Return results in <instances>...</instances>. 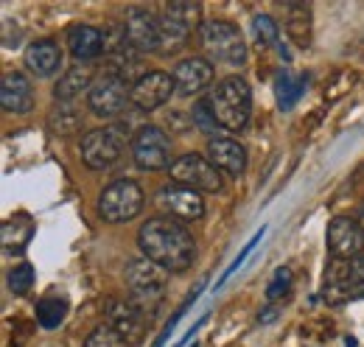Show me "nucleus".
I'll use <instances>...</instances> for the list:
<instances>
[{
    "instance_id": "obj_1",
    "label": "nucleus",
    "mask_w": 364,
    "mask_h": 347,
    "mask_svg": "<svg viewBox=\"0 0 364 347\" xmlns=\"http://www.w3.org/2000/svg\"><path fill=\"white\" fill-rule=\"evenodd\" d=\"M137 244L143 250V258L154 260L157 266H163L168 274H180L185 269H191V263L196 258V241L188 233V227L180 224L177 218L157 216L149 218L140 227Z\"/></svg>"
},
{
    "instance_id": "obj_2",
    "label": "nucleus",
    "mask_w": 364,
    "mask_h": 347,
    "mask_svg": "<svg viewBox=\"0 0 364 347\" xmlns=\"http://www.w3.org/2000/svg\"><path fill=\"white\" fill-rule=\"evenodd\" d=\"M210 112L219 121V127L228 132H241L250 124V112H252V92L250 85L241 76H228L213 87V92L208 95Z\"/></svg>"
},
{
    "instance_id": "obj_3",
    "label": "nucleus",
    "mask_w": 364,
    "mask_h": 347,
    "mask_svg": "<svg viewBox=\"0 0 364 347\" xmlns=\"http://www.w3.org/2000/svg\"><path fill=\"white\" fill-rule=\"evenodd\" d=\"M127 289H129V300L146 314L154 316V311L166 300V289H168V272L163 266H157L149 258H135L127 263Z\"/></svg>"
},
{
    "instance_id": "obj_4",
    "label": "nucleus",
    "mask_w": 364,
    "mask_h": 347,
    "mask_svg": "<svg viewBox=\"0 0 364 347\" xmlns=\"http://www.w3.org/2000/svg\"><path fill=\"white\" fill-rule=\"evenodd\" d=\"M364 297V255L350 260H331L322 277V300L345 305Z\"/></svg>"
},
{
    "instance_id": "obj_5",
    "label": "nucleus",
    "mask_w": 364,
    "mask_h": 347,
    "mask_svg": "<svg viewBox=\"0 0 364 347\" xmlns=\"http://www.w3.org/2000/svg\"><path fill=\"white\" fill-rule=\"evenodd\" d=\"M199 37H202V48L208 50V56L213 62L228 65V68H244V62H247V43H244L241 31L232 23H228V20L202 23Z\"/></svg>"
},
{
    "instance_id": "obj_6",
    "label": "nucleus",
    "mask_w": 364,
    "mask_h": 347,
    "mask_svg": "<svg viewBox=\"0 0 364 347\" xmlns=\"http://www.w3.org/2000/svg\"><path fill=\"white\" fill-rule=\"evenodd\" d=\"M146 193L135 179H115L98 196V213L107 224H127L143 213Z\"/></svg>"
},
{
    "instance_id": "obj_7",
    "label": "nucleus",
    "mask_w": 364,
    "mask_h": 347,
    "mask_svg": "<svg viewBox=\"0 0 364 347\" xmlns=\"http://www.w3.org/2000/svg\"><path fill=\"white\" fill-rule=\"evenodd\" d=\"M199 14H202V9L196 3L180 0V3L166 6V11L160 14V53L163 56H174L188 45L193 28L199 26Z\"/></svg>"
},
{
    "instance_id": "obj_8",
    "label": "nucleus",
    "mask_w": 364,
    "mask_h": 347,
    "mask_svg": "<svg viewBox=\"0 0 364 347\" xmlns=\"http://www.w3.org/2000/svg\"><path fill=\"white\" fill-rule=\"evenodd\" d=\"M127 149V132L124 127H104L92 129L82 140V163L92 171L112 169Z\"/></svg>"
},
{
    "instance_id": "obj_9",
    "label": "nucleus",
    "mask_w": 364,
    "mask_h": 347,
    "mask_svg": "<svg viewBox=\"0 0 364 347\" xmlns=\"http://www.w3.org/2000/svg\"><path fill=\"white\" fill-rule=\"evenodd\" d=\"M171 179L177 182V185H185V188H191V191H205V193H216V191H222V171L208 160V157H202V154H196V151H188V154H182L177 157L174 163H171Z\"/></svg>"
},
{
    "instance_id": "obj_10",
    "label": "nucleus",
    "mask_w": 364,
    "mask_h": 347,
    "mask_svg": "<svg viewBox=\"0 0 364 347\" xmlns=\"http://www.w3.org/2000/svg\"><path fill=\"white\" fill-rule=\"evenodd\" d=\"M132 104V87L121 82L118 76H101L98 82H92L87 92V107L92 115L104 118V121H115L127 112V107Z\"/></svg>"
},
{
    "instance_id": "obj_11",
    "label": "nucleus",
    "mask_w": 364,
    "mask_h": 347,
    "mask_svg": "<svg viewBox=\"0 0 364 347\" xmlns=\"http://www.w3.org/2000/svg\"><path fill=\"white\" fill-rule=\"evenodd\" d=\"M132 160L140 171L171 169V140L160 127H140L132 137Z\"/></svg>"
},
{
    "instance_id": "obj_12",
    "label": "nucleus",
    "mask_w": 364,
    "mask_h": 347,
    "mask_svg": "<svg viewBox=\"0 0 364 347\" xmlns=\"http://www.w3.org/2000/svg\"><path fill=\"white\" fill-rule=\"evenodd\" d=\"M121 28H124V37H127L129 48L137 53L160 50V17H154V11L132 6L127 11V20Z\"/></svg>"
},
{
    "instance_id": "obj_13",
    "label": "nucleus",
    "mask_w": 364,
    "mask_h": 347,
    "mask_svg": "<svg viewBox=\"0 0 364 347\" xmlns=\"http://www.w3.org/2000/svg\"><path fill=\"white\" fill-rule=\"evenodd\" d=\"M171 92H177L171 73H163V70L140 73L132 82V107L140 112H154L163 104H168Z\"/></svg>"
},
{
    "instance_id": "obj_14",
    "label": "nucleus",
    "mask_w": 364,
    "mask_h": 347,
    "mask_svg": "<svg viewBox=\"0 0 364 347\" xmlns=\"http://www.w3.org/2000/svg\"><path fill=\"white\" fill-rule=\"evenodd\" d=\"M157 205L168 213V218H177V221H199V218L205 216L202 193L199 191H191L185 185H177V182L160 188Z\"/></svg>"
},
{
    "instance_id": "obj_15",
    "label": "nucleus",
    "mask_w": 364,
    "mask_h": 347,
    "mask_svg": "<svg viewBox=\"0 0 364 347\" xmlns=\"http://www.w3.org/2000/svg\"><path fill=\"white\" fill-rule=\"evenodd\" d=\"M328 250L333 260L359 258L364 250V227L359 221L336 216L328 224Z\"/></svg>"
},
{
    "instance_id": "obj_16",
    "label": "nucleus",
    "mask_w": 364,
    "mask_h": 347,
    "mask_svg": "<svg viewBox=\"0 0 364 347\" xmlns=\"http://www.w3.org/2000/svg\"><path fill=\"white\" fill-rule=\"evenodd\" d=\"M107 325L115 328L132 347L140 345V339L146 336V314L129 297L107 303Z\"/></svg>"
},
{
    "instance_id": "obj_17",
    "label": "nucleus",
    "mask_w": 364,
    "mask_h": 347,
    "mask_svg": "<svg viewBox=\"0 0 364 347\" xmlns=\"http://www.w3.org/2000/svg\"><path fill=\"white\" fill-rule=\"evenodd\" d=\"M171 79H174L177 95L191 98V95H199L205 87L213 82V68L202 56H188V59H182L180 65L171 70Z\"/></svg>"
},
{
    "instance_id": "obj_18",
    "label": "nucleus",
    "mask_w": 364,
    "mask_h": 347,
    "mask_svg": "<svg viewBox=\"0 0 364 347\" xmlns=\"http://www.w3.org/2000/svg\"><path fill=\"white\" fill-rule=\"evenodd\" d=\"M0 104L6 112L11 115H26L34 110V87H31V79L26 73H6L3 82H0Z\"/></svg>"
},
{
    "instance_id": "obj_19",
    "label": "nucleus",
    "mask_w": 364,
    "mask_h": 347,
    "mask_svg": "<svg viewBox=\"0 0 364 347\" xmlns=\"http://www.w3.org/2000/svg\"><path fill=\"white\" fill-rule=\"evenodd\" d=\"M68 50L76 62H92L107 50V40L104 31L87 26V23H76L68 28Z\"/></svg>"
},
{
    "instance_id": "obj_20",
    "label": "nucleus",
    "mask_w": 364,
    "mask_h": 347,
    "mask_svg": "<svg viewBox=\"0 0 364 347\" xmlns=\"http://www.w3.org/2000/svg\"><path fill=\"white\" fill-rule=\"evenodd\" d=\"M208 160L230 176H241L247 171V149L235 137H216L208 143Z\"/></svg>"
},
{
    "instance_id": "obj_21",
    "label": "nucleus",
    "mask_w": 364,
    "mask_h": 347,
    "mask_svg": "<svg viewBox=\"0 0 364 347\" xmlns=\"http://www.w3.org/2000/svg\"><path fill=\"white\" fill-rule=\"evenodd\" d=\"M26 68L37 76V79H48L53 73H59L62 68V48L53 40H40L26 48Z\"/></svg>"
},
{
    "instance_id": "obj_22",
    "label": "nucleus",
    "mask_w": 364,
    "mask_h": 347,
    "mask_svg": "<svg viewBox=\"0 0 364 347\" xmlns=\"http://www.w3.org/2000/svg\"><path fill=\"white\" fill-rule=\"evenodd\" d=\"M92 87V73L90 68H85V65H73V68H68L62 76H59V82L53 87V98H56V104H70L76 95H82L85 90L90 92Z\"/></svg>"
},
{
    "instance_id": "obj_23",
    "label": "nucleus",
    "mask_w": 364,
    "mask_h": 347,
    "mask_svg": "<svg viewBox=\"0 0 364 347\" xmlns=\"http://www.w3.org/2000/svg\"><path fill=\"white\" fill-rule=\"evenodd\" d=\"M286 31L300 48H309L311 43V11L303 3H291L286 9Z\"/></svg>"
},
{
    "instance_id": "obj_24",
    "label": "nucleus",
    "mask_w": 364,
    "mask_h": 347,
    "mask_svg": "<svg viewBox=\"0 0 364 347\" xmlns=\"http://www.w3.org/2000/svg\"><path fill=\"white\" fill-rule=\"evenodd\" d=\"M309 85V76H291L289 70H283L274 79V90H277V107L280 110H291L297 104V98L303 95V90Z\"/></svg>"
},
{
    "instance_id": "obj_25",
    "label": "nucleus",
    "mask_w": 364,
    "mask_h": 347,
    "mask_svg": "<svg viewBox=\"0 0 364 347\" xmlns=\"http://www.w3.org/2000/svg\"><path fill=\"white\" fill-rule=\"evenodd\" d=\"M34 227L28 224V218H17V221H6L3 224V247L9 252H20L26 250V244L31 241Z\"/></svg>"
},
{
    "instance_id": "obj_26",
    "label": "nucleus",
    "mask_w": 364,
    "mask_h": 347,
    "mask_svg": "<svg viewBox=\"0 0 364 347\" xmlns=\"http://www.w3.org/2000/svg\"><path fill=\"white\" fill-rule=\"evenodd\" d=\"M50 129H53L56 137H70V134H76L82 129V115L76 110H70V107H56L50 112Z\"/></svg>"
},
{
    "instance_id": "obj_27",
    "label": "nucleus",
    "mask_w": 364,
    "mask_h": 347,
    "mask_svg": "<svg viewBox=\"0 0 364 347\" xmlns=\"http://www.w3.org/2000/svg\"><path fill=\"white\" fill-rule=\"evenodd\" d=\"M65 314H68V303L62 297H46L37 303V322L43 328H59L65 322Z\"/></svg>"
},
{
    "instance_id": "obj_28",
    "label": "nucleus",
    "mask_w": 364,
    "mask_h": 347,
    "mask_svg": "<svg viewBox=\"0 0 364 347\" xmlns=\"http://www.w3.org/2000/svg\"><path fill=\"white\" fill-rule=\"evenodd\" d=\"M191 121H193V127L202 132V134H208L210 140H216V137H222L219 132V121L213 118V112H210V104H208V98H199L196 104H193V110H191Z\"/></svg>"
},
{
    "instance_id": "obj_29",
    "label": "nucleus",
    "mask_w": 364,
    "mask_h": 347,
    "mask_svg": "<svg viewBox=\"0 0 364 347\" xmlns=\"http://www.w3.org/2000/svg\"><path fill=\"white\" fill-rule=\"evenodd\" d=\"M85 347H132V345H129L115 328H109V325L104 322V325H98L90 336H87Z\"/></svg>"
},
{
    "instance_id": "obj_30",
    "label": "nucleus",
    "mask_w": 364,
    "mask_h": 347,
    "mask_svg": "<svg viewBox=\"0 0 364 347\" xmlns=\"http://www.w3.org/2000/svg\"><path fill=\"white\" fill-rule=\"evenodd\" d=\"M291 283H294V274H291V269L280 266V269H277V272L272 274L269 286H267V300H269V303H277L280 297H286V294L291 292Z\"/></svg>"
},
{
    "instance_id": "obj_31",
    "label": "nucleus",
    "mask_w": 364,
    "mask_h": 347,
    "mask_svg": "<svg viewBox=\"0 0 364 347\" xmlns=\"http://www.w3.org/2000/svg\"><path fill=\"white\" fill-rule=\"evenodd\" d=\"M252 28H255V37H258V43L264 45V48L277 45V40H280V28H277V23L269 14H258L252 20Z\"/></svg>"
},
{
    "instance_id": "obj_32",
    "label": "nucleus",
    "mask_w": 364,
    "mask_h": 347,
    "mask_svg": "<svg viewBox=\"0 0 364 347\" xmlns=\"http://www.w3.org/2000/svg\"><path fill=\"white\" fill-rule=\"evenodd\" d=\"M31 286H34V269L28 263H20L9 272V289L14 294H26V292H31Z\"/></svg>"
},
{
    "instance_id": "obj_33",
    "label": "nucleus",
    "mask_w": 364,
    "mask_h": 347,
    "mask_svg": "<svg viewBox=\"0 0 364 347\" xmlns=\"http://www.w3.org/2000/svg\"><path fill=\"white\" fill-rule=\"evenodd\" d=\"M264 233H267V227H261V230H258V233H255V235L250 238V244H247V247L241 250V255H238V258L232 260V263H230V269H228V272H225V274H222V280H219V286H225V283H228L230 277H232V274H235V272L241 269V263H244V260H247V255H250V252H252V250L258 247V241L264 238Z\"/></svg>"
},
{
    "instance_id": "obj_34",
    "label": "nucleus",
    "mask_w": 364,
    "mask_h": 347,
    "mask_svg": "<svg viewBox=\"0 0 364 347\" xmlns=\"http://www.w3.org/2000/svg\"><path fill=\"white\" fill-rule=\"evenodd\" d=\"M274 316H277V311H274V308H269V311H264V316H261V322H272Z\"/></svg>"
},
{
    "instance_id": "obj_35",
    "label": "nucleus",
    "mask_w": 364,
    "mask_h": 347,
    "mask_svg": "<svg viewBox=\"0 0 364 347\" xmlns=\"http://www.w3.org/2000/svg\"><path fill=\"white\" fill-rule=\"evenodd\" d=\"M359 224H362V227H364V208H362V218H359Z\"/></svg>"
}]
</instances>
